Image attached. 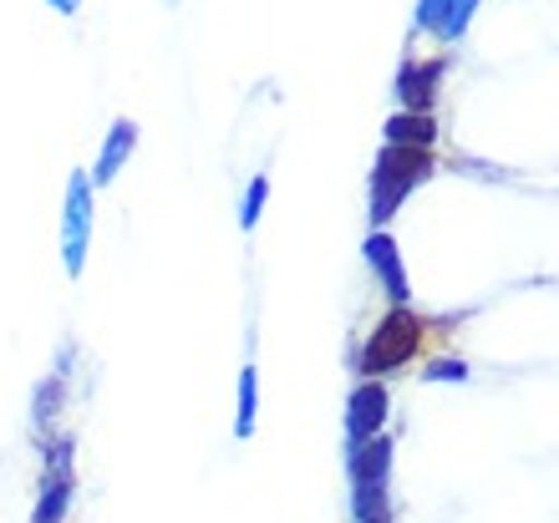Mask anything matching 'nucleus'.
<instances>
[{"label":"nucleus","instance_id":"2eb2a0df","mask_svg":"<svg viewBox=\"0 0 559 523\" xmlns=\"http://www.w3.org/2000/svg\"><path fill=\"white\" fill-rule=\"evenodd\" d=\"M51 5H57V11H61V15H72V11H76V5H82V0H51Z\"/></svg>","mask_w":559,"mask_h":523},{"label":"nucleus","instance_id":"0eeeda50","mask_svg":"<svg viewBox=\"0 0 559 523\" xmlns=\"http://www.w3.org/2000/svg\"><path fill=\"white\" fill-rule=\"evenodd\" d=\"M478 0H417V31H432L438 41H457L468 31Z\"/></svg>","mask_w":559,"mask_h":523},{"label":"nucleus","instance_id":"7ed1b4c3","mask_svg":"<svg viewBox=\"0 0 559 523\" xmlns=\"http://www.w3.org/2000/svg\"><path fill=\"white\" fill-rule=\"evenodd\" d=\"M92 183L82 168L67 178V209H61V264L67 275H82L87 270V245H92Z\"/></svg>","mask_w":559,"mask_h":523},{"label":"nucleus","instance_id":"f03ea898","mask_svg":"<svg viewBox=\"0 0 559 523\" xmlns=\"http://www.w3.org/2000/svg\"><path fill=\"white\" fill-rule=\"evenodd\" d=\"M417 346H423V320H417L407 306H397L382 325H377V331H371L367 350H361V371H367V381L386 377V371H397V366H407Z\"/></svg>","mask_w":559,"mask_h":523},{"label":"nucleus","instance_id":"9b49d317","mask_svg":"<svg viewBox=\"0 0 559 523\" xmlns=\"http://www.w3.org/2000/svg\"><path fill=\"white\" fill-rule=\"evenodd\" d=\"M254 407H260V377H254V366H245L239 371V417H235L239 442H250V432H254Z\"/></svg>","mask_w":559,"mask_h":523},{"label":"nucleus","instance_id":"9d476101","mask_svg":"<svg viewBox=\"0 0 559 523\" xmlns=\"http://www.w3.org/2000/svg\"><path fill=\"white\" fill-rule=\"evenodd\" d=\"M432 138H438V122L423 112H397L386 122V143L397 147H432Z\"/></svg>","mask_w":559,"mask_h":523},{"label":"nucleus","instance_id":"39448f33","mask_svg":"<svg viewBox=\"0 0 559 523\" xmlns=\"http://www.w3.org/2000/svg\"><path fill=\"white\" fill-rule=\"evenodd\" d=\"M382 421H386V387H382V381L356 387L352 407H346V437H352V448L371 442V437L382 432Z\"/></svg>","mask_w":559,"mask_h":523},{"label":"nucleus","instance_id":"f8f14e48","mask_svg":"<svg viewBox=\"0 0 559 523\" xmlns=\"http://www.w3.org/2000/svg\"><path fill=\"white\" fill-rule=\"evenodd\" d=\"M265 199H270V178L254 174L250 178V193H245V209H239V224H245V229H254V224H260V214H265Z\"/></svg>","mask_w":559,"mask_h":523},{"label":"nucleus","instance_id":"ddd939ff","mask_svg":"<svg viewBox=\"0 0 559 523\" xmlns=\"http://www.w3.org/2000/svg\"><path fill=\"white\" fill-rule=\"evenodd\" d=\"M423 377L427 381H468V366H463V361H432Z\"/></svg>","mask_w":559,"mask_h":523},{"label":"nucleus","instance_id":"423d86ee","mask_svg":"<svg viewBox=\"0 0 559 523\" xmlns=\"http://www.w3.org/2000/svg\"><path fill=\"white\" fill-rule=\"evenodd\" d=\"M367 264H371V275L382 280V290L392 295V300H407V264H402V249L392 234H367Z\"/></svg>","mask_w":559,"mask_h":523},{"label":"nucleus","instance_id":"6e6552de","mask_svg":"<svg viewBox=\"0 0 559 523\" xmlns=\"http://www.w3.org/2000/svg\"><path fill=\"white\" fill-rule=\"evenodd\" d=\"M438 82H442V61H407L397 72V97L407 103V112H432L438 103Z\"/></svg>","mask_w":559,"mask_h":523},{"label":"nucleus","instance_id":"f257e3e1","mask_svg":"<svg viewBox=\"0 0 559 523\" xmlns=\"http://www.w3.org/2000/svg\"><path fill=\"white\" fill-rule=\"evenodd\" d=\"M432 178V153L427 147H397L386 143L371 163V224H386V218L402 209V199Z\"/></svg>","mask_w":559,"mask_h":523},{"label":"nucleus","instance_id":"1a4fd4ad","mask_svg":"<svg viewBox=\"0 0 559 523\" xmlns=\"http://www.w3.org/2000/svg\"><path fill=\"white\" fill-rule=\"evenodd\" d=\"M138 147V122H112V132H107L103 143V158H97V168H92V183H112V178L122 174V163H128V153Z\"/></svg>","mask_w":559,"mask_h":523},{"label":"nucleus","instance_id":"4468645a","mask_svg":"<svg viewBox=\"0 0 559 523\" xmlns=\"http://www.w3.org/2000/svg\"><path fill=\"white\" fill-rule=\"evenodd\" d=\"M57 396H61V381L41 387V392H36V402H41V407H36V417H51V412H57Z\"/></svg>","mask_w":559,"mask_h":523},{"label":"nucleus","instance_id":"20e7f679","mask_svg":"<svg viewBox=\"0 0 559 523\" xmlns=\"http://www.w3.org/2000/svg\"><path fill=\"white\" fill-rule=\"evenodd\" d=\"M67 509H72V442H57L41 483V503H36V523H61Z\"/></svg>","mask_w":559,"mask_h":523}]
</instances>
